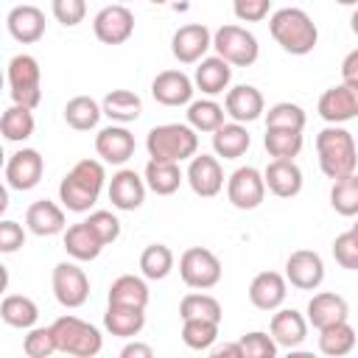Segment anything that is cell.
Returning <instances> with one entry per match:
<instances>
[{
	"instance_id": "6da1fadb",
	"label": "cell",
	"mask_w": 358,
	"mask_h": 358,
	"mask_svg": "<svg viewBox=\"0 0 358 358\" xmlns=\"http://www.w3.org/2000/svg\"><path fill=\"white\" fill-rule=\"evenodd\" d=\"M103 165L98 159H78L62 179L59 185V201L70 210V213H87L103 187Z\"/></svg>"
},
{
	"instance_id": "7a4b0ae2",
	"label": "cell",
	"mask_w": 358,
	"mask_h": 358,
	"mask_svg": "<svg viewBox=\"0 0 358 358\" xmlns=\"http://www.w3.org/2000/svg\"><path fill=\"white\" fill-rule=\"evenodd\" d=\"M274 42L291 56H308L319 42V28L302 8H280L268 20Z\"/></svg>"
},
{
	"instance_id": "3957f363",
	"label": "cell",
	"mask_w": 358,
	"mask_h": 358,
	"mask_svg": "<svg viewBox=\"0 0 358 358\" xmlns=\"http://www.w3.org/2000/svg\"><path fill=\"white\" fill-rule=\"evenodd\" d=\"M316 154H319V168L327 179H341L355 173L358 168V148L355 140L347 129L338 123H330L316 134Z\"/></svg>"
},
{
	"instance_id": "277c9868",
	"label": "cell",
	"mask_w": 358,
	"mask_h": 358,
	"mask_svg": "<svg viewBox=\"0 0 358 358\" xmlns=\"http://www.w3.org/2000/svg\"><path fill=\"white\" fill-rule=\"evenodd\" d=\"M145 148L151 159H168V162L193 159L199 151V134L190 123H162L148 131Z\"/></svg>"
},
{
	"instance_id": "5b68a950",
	"label": "cell",
	"mask_w": 358,
	"mask_h": 358,
	"mask_svg": "<svg viewBox=\"0 0 358 358\" xmlns=\"http://www.w3.org/2000/svg\"><path fill=\"white\" fill-rule=\"evenodd\" d=\"M53 336H56V344H59V352H67V355H76V358H92L101 352L103 347V338H101V330L78 316H59L53 324Z\"/></svg>"
},
{
	"instance_id": "8992f818",
	"label": "cell",
	"mask_w": 358,
	"mask_h": 358,
	"mask_svg": "<svg viewBox=\"0 0 358 358\" xmlns=\"http://www.w3.org/2000/svg\"><path fill=\"white\" fill-rule=\"evenodd\" d=\"M8 87H11V101L28 109H36L42 101V70L39 62L31 53H17L8 62Z\"/></svg>"
},
{
	"instance_id": "52a82bcc",
	"label": "cell",
	"mask_w": 358,
	"mask_h": 358,
	"mask_svg": "<svg viewBox=\"0 0 358 358\" xmlns=\"http://www.w3.org/2000/svg\"><path fill=\"white\" fill-rule=\"evenodd\" d=\"M213 48L221 59H227L232 67H252L260 56L257 36L241 25H221L213 34Z\"/></svg>"
},
{
	"instance_id": "ba28073f",
	"label": "cell",
	"mask_w": 358,
	"mask_h": 358,
	"mask_svg": "<svg viewBox=\"0 0 358 358\" xmlns=\"http://www.w3.org/2000/svg\"><path fill=\"white\" fill-rule=\"evenodd\" d=\"M179 277L187 288L207 291L221 280V260L204 246H190L179 257Z\"/></svg>"
},
{
	"instance_id": "9c48e42d",
	"label": "cell",
	"mask_w": 358,
	"mask_h": 358,
	"mask_svg": "<svg viewBox=\"0 0 358 358\" xmlns=\"http://www.w3.org/2000/svg\"><path fill=\"white\" fill-rule=\"evenodd\" d=\"M50 285H53V296L62 308H81L90 299V277L84 274V268H78L70 260L56 263Z\"/></svg>"
},
{
	"instance_id": "30bf717a",
	"label": "cell",
	"mask_w": 358,
	"mask_h": 358,
	"mask_svg": "<svg viewBox=\"0 0 358 358\" xmlns=\"http://www.w3.org/2000/svg\"><path fill=\"white\" fill-rule=\"evenodd\" d=\"M92 31L103 45H123L134 34V14L126 3L103 6L92 20Z\"/></svg>"
},
{
	"instance_id": "8fae6325",
	"label": "cell",
	"mask_w": 358,
	"mask_h": 358,
	"mask_svg": "<svg viewBox=\"0 0 358 358\" xmlns=\"http://www.w3.org/2000/svg\"><path fill=\"white\" fill-rule=\"evenodd\" d=\"M227 199L238 210H255L266 199V179L257 168L243 165L227 179Z\"/></svg>"
},
{
	"instance_id": "7c38bea8",
	"label": "cell",
	"mask_w": 358,
	"mask_h": 358,
	"mask_svg": "<svg viewBox=\"0 0 358 358\" xmlns=\"http://www.w3.org/2000/svg\"><path fill=\"white\" fill-rule=\"evenodd\" d=\"M45 173V159L36 148H20L6 162V185L11 190H31Z\"/></svg>"
},
{
	"instance_id": "4fadbf2b",
	"label": "cell",
	"mask_w": 358,
	"mask_h": 358,
	"mask_svg": "<svg viewBox=\"0 0 358 358\" xmlns=\"http://www.w3.org/2000/svg\"><path fill=\"white\" fill-rule=\"evenodd\" d=\"M210 48H213V34H210V28L201 25V22L182 25V28L171 36V53H173L176 62H182V64H196V62H201Z\"/></svg>"
},
{
	"instance_id": "5bb4252c",
	"label": "cell",
	"mask_w": 358,
	"mask_h": 358,
	"mask_svg": "<svg viewBox=\"0 0 358 358\" xmlns=\"http://www.w3.org/2000/svg\"><path fill=\"white\" fill-rule=\"evenodd\" d=\"M319 115L327 123H338V126L358 117V84L341 81L338 87L324 90L319 98Z\"/></svg>"
},
{
	"instance_id": "9a60e30c",
	"label": "cell",
	"mask_w": 358,
	"mask_h": 358,
	"mask_svg": "<svg viewBox=\"0 0 358 358\" xmlns=\"http://www.w3.org/2000/svg\"><path fill=\"white\" fill-rule=\"evenodd\" d=\"M190 190L201 199H213L221 193L224 187V171H221V162L218 157H210V154H196L187 165V173H185Z\"/></svg>"
},
{
	"instance_id": "2e32d148",
	"label": "cell",
	"mask_w": 358,
	"mask_h": 358,
	"mask_svg": "<svg viewBox=\"0 0 358 358\" xmlns=\"http://www.w3.org/2000/svg\"><path fill=\"white\" fill-rule=\"evenodd\" d=\"M285 280L299 291H313L324 280V263L310 249H296L285 260Z\"/></svg>"
},
{
	"instance_id": "e0dca14e",
	"label": "cell",
	"mask_w": 358,
	"mask_h": 358,
	"mask_svg": "<svg viewBox=\"0 0 358 358\" xmlns=\"http://www.w3.org/2000/svg\"><path fill=\"white\" fill-rule=\"evenodd\" d=\"M193 81L182 70H162L151 81V95L162 106H185L193 98Z\"/></svg>"
},
{
	"instance_id": "ac0fdd59",
	"label": "cell",
	"mask_w": 358,
	"mask_h": 358,
	"mask_svg": "<svg viewBox=\"0 0 358 358\" xmlns=\"http://www.w3.org/2000/svg\"><path fill=\"white\" fill-rule=\"evenodd\" d=\"M95 151L103 162L123 165L126 159L134 157V134L123 123L120 126H106L95 134Z\"/></svg>"
},
{
	"instance_id": "d6986e66",
	"label": "cell",
	"mask_w": 358,
	"mask_h": 358,
	"mask_svg": "<svg viewBox=\"0 0 358 358\" xmlns=\"http://www.w3.org/2000/svg\"><path fill=\"white\" fill-rule=\"evenodd\" d=\"M145 187L148 185H145V179H140L137 171L123 168L109 179V201H112V207L131 213L145 201Z\"/></svg>"
},
{
	"instance_id": "ffe728a7",
	"label": "cell",
	"mask_w": 358,
	"mask_h": 358,
	"mask_svg": "<svg viewBox=\"0 0 358 358\" xmlns=\"http://www.w3.org/2000/svg\"><path fill=\"white\" fill-rule=\"evenodd\" d=\"M224 109L232 120L238 123H252L257 120L263 112H266V101L260 95L257 87L252 84H238L232 90H227V98H224Z\"/></svg>"
},
{
	"instance_id": "44dd1931",
	"label": "cell",
	"mask_w": 358,
	"mask_h": 358,
	"mask_svg": "<svg viewBox=\"0 0 358 358\" xmlns=\"http://www.w3.org/2000/svg\"><path fill=\"white\" fill-rule=\"evenodd\" d=\"M288 294V280L277 271H260L249 282V302L257 310H277L285 302Z\"/></svg>"
},
{
	"instance_id": "7402d4cb",
	"label": "cell",
	"mask_w": 358,
	"mask_h": 358,
	"mask_svg": "<svg viewBox=\"0 0 358 358\" xmlns=\"http://www.w3.org/2000/svg\"><path fill=\"white\" fill-rule=\"evenodd\" d=\"M6 28L8 34L22 42V45H34L45 36V14L36 6H14L6 17Z\"/></svg>"
},
{
	"instance_id": "603a6c76",
	"label": "cell",
	"mask_w": 358,
	"mask_h": 358,
	"mask_svg": "<svg viewBox=\"0 0 358 358\" xmlns=\"http://www.w3.org/2000/svg\"><path fill=\"white\" fill-rule=\"evenodd\" d=\"M347 316H350L347 299L338 296V294H333V291L313 294L310 302H308V324H313L316 330H324L330 324L347 322Z\"/></svg>"
},
{
	"instance_id": "cb8c5ba5",
	"label": "cell",
	"mask_w": 358,
	"mask_h": 358,
	"mask_svg": "<svg viewBox=\"0 0 358 358\" xmlns=\"http://www.w3.org/2000/svg\"><path fill=\"white\" fill-rule=\"evenodd\" d=\"M268 333L274 336V341L280 347H288V350H296L305 338H308V316H302L299 310L294 308H282L271 316V324H268Z\"/></svg>"
},
{
	"instance_id": "d4e9b609",
	"label": "cell",
	"mask_w": 358,
	"mask_h": 358,
	"mask_svg": "<svg viewBox=\"0 0 358 358\" xmlns=\"http://www.w3.org/2000/svg\"><path fill=\"white\" fill-rule=\"evenodd\" d=\"M263 179L266 187L280 199H291L302 190V171L294 159H271L263 171Z\"/></svg>"
},
{
	"instance_id": "484cf974",
	"label": "cell",
	"mask_w": 358,
	"mask_h": 358,
	"mask_svg": "<svg viewBox=\"0 0 358 358\" xmlns=\"http://www.w3.org/2000/svg\"><path fill=\"white\" fill-rule=\"evenodd\" d=\"M25 227H28L34 235H39V238L59 235V232H64V227H67L64 210H62L56 201L39 199V201H34V204L25 210Z\"/></svg>"
},
{
	"instance_id": "4316f807",
	"label": "cell",
	"mask_w": 358,
	"mask_h": 358,
	"mask_svg": "<svg viewBox=\"0 0 358 358\" xmlns=\"http://www.w3.org/2000/svg\"><path fill=\"white\" fill-rule=\"evenodd\" d=\"M232 81V64L227 59H221L218 53L215 56H204L196 67V76H193V84L204 92V95H218L229 87Z\"/></svg>"
},
{
	"instance_id": "83f0119b",
	"label": "cell",
	"mask_w": 358,
	"mask_h": 358,
	"mask_svg": "<svg viewBox=\"0 0 358 358\" xmlns=\"http://www.w3.org/2000/svg\"><path fill=\"white\" fill-rule=\"evenodd\" d=\"M103 327L112 336L134 338L145 327V308H131V305H115V302H109V308L103 313Z\"/></svg>"
},
{
	"instance_id": "f1b7e54d",
	"label": "cell",
	"mask_w": 358,
	"mask_h": 358,
	"mask_svg": "<svg viewBox=\"0 0 358 358\" xmlns=\"http://www.w3.org/2000/svg\"><path fill=\"white\" fill-rule=\"evenodd\" d=\"M103 249V241L92 232V227L87 221H78L73 227L64 229V252L73 260H95Z\"/></svg>"
},
{
	"instance_id": "f546056e",
	"label": "cell",
	"mask_w": 358,
	"mask_h": 358,
	"mask_svg": "<svg viewBox=\"0 0 358 358\" xmlns=\"http://www.w3.org/2000/svg\"><path fill=\"white\" fill-rule=\"evenodd\" d=\"M249 143H252V137H249L246 126L238 123V120L221 123V126L213 131V148H215V154L224 157V159H238V157H243L246 148H249Z\"/></svg>"
},
{
	"instance_id": "4dcf8cb0",
	"label": "cell",
	"mask_w": 358,
	"mask_h": 358,
	"mask_svg": "<svg viewBox=\"0 0 358 358\" xmlns=\"http://www.w3.org/2000/svg\"><path fill=\"white\" fill-rule=\"evenodd\" d=\"M148 190H154L157 196H171L179 190L182 185V171H179V162H168V159H148L145 165V173H143Z\"/></svg>"
},
{
	"instance_id": "1f68e13d",
	"label": "cell",
	"mask_w": 358,
	"mask_h": 358,
	"mask_svg": "<svg viewBox=\"0 0 358 358\" xmlns=\"http://www.w3.org/2000/svg\"><path fill=\"white\" fill-rule=\"evenodd\" d=\"M101 109L115 123H134L140 117V112H143V101L131 90H112L101 101Z\"/></svg>"
},
{
	"instance_id": "d6a6232c",
	"label": "cell",
	"mask_w": 358,
	"mask_h": 358,
	"mask_svg": "<svg viewBox=\"0 0 358 358\" xmlns=\"http://www.w3.org/2000/svg\"><path fill=\"white\" fill-rule=\"evenodd\" d=\"M0 316L8 327H20V330H31L39 319V308L31 296H22V294H8L3 296L0 302Z\"/></svg>"
},
{
	"instance_id": "836d02e7",
	"label": "cell",
	"mask_w": 358,
	"mask_h": 358,
	"mask_svg": "<svg viewBox=\"0 0 358 358\" xmlns=\"http://www.w3.org/2000/svg\"><path fill=\"white\" fill-rule=\"evenodd\" d=\"M101 115H103L101 103L92 101L90 95H76V98H70V101L64 103V120H67V126L76 129V131H90V129H95L98 120H101Z\"/></svg>"
},
{
	"instance_id": "e575fe53",
	"label": "cell",
	"mask_w": 358,
	"mask_h": 358,
	"mask_svg": "<svg viewBox=\"0 0 358 358\" xmlns=\"http://www.w3.org/2000/svg\"><path fill=\"white\" fill-rule=\"evenodd\" d=\"M109 302L131 305V308H145L148 305V285H145V280L134 277V274H120L109 285Z\"/></svg>"
},
{
	"instance_id": "d590c367",
	"label": "cell",
	"mask_w": 358,
	"mask_h": 358,
	"mask_svg": "<svg viewBox=\"0 0 358 358\" xmlns=\"http://www.w3.org/2000/svg\"><path fill=\"white\" fill-rule=\"evenodd\" d=\"M0 134L8 140V143H22L34 134V109L28 106H20V103H11L3 117H0Z\"/></svg>"
},
{
	"instance_id": "8d00e7d4",
	"label": "cell",
	"mask_w": 358,
	"mask_h": 358,
	"mask_svg": "<svg viewBox=\"0 0 358 358\" xmlns=\"http://www.w3.org/2000/svg\"><path fill=\"white\" fill-rule=\"evenodd\" d=\"M355 347V330L350 322H338V324H330L324 330H319V350L330 358H341V355H350Z\"/></svg>"
},
{
	"instance_id": "74e56055",
	"label": "cell",
	"mask_w": 358,
	"mask_h": 358,
	"mask_svg": "<svg viewBox=\"0 0 358 358\" xmlns=\"http://www.w3.org/2000/svg\"><path fill=\"white\" fill-rule=\"evenodd\" d=\"M330 207H333L338 215H344V218L358 215V173L333 179V187H330Z\"/></svg>"
},
{
	"instance_id": "f35d334b",
	"label": "cell",
	"mask_w": 358,
	"mask_h": 358,
	"mask_svg": "<svg viewBox=\"0 0 358 358\" xmlns=\"http://www.w3.org/2000/svg\"><path fill=\"white\" fill-rule=\"evenodd\" d=\"M227 109L221 103H215L213 98H201V101H190L187 103V123L196 131H215L224 123Z\"/></svg>"
},
{
	"instance_id": "ab89813d",
	"label": "cell",
	"mask_w": 358,
	"mask_h": 358,
	"mask_svg": "<svg viewBox=\"0 0 358 358\" xmlns=\"http://www.w3.org/2000/svg\"><path fill=\"white\" fill-rule=\"evenodd\" d=\"M263 145H266L268 157H274V159H294L302 151V131H294V129H266Z\"/></svg>"
},
{
	"instance_id": "60d3db41",
	"label": "cell",
	"mask_w": 358,
	"mask_h": 358,
	"mask_svg": "<svg viewBox=\"0 0 358 358\" xmlns=\"http://www.w3.org/2000/svg\"><path fill=\"white\" fill-rule=\"evenodd\" d=\"M218 324L221 322H213V319H182V341L190 350L204 352V350H210L215 344Z\"/></svg>"
},
{
	"instance_id": "b9f144b4",
	"label": "cell",
	"mask_w": 358,
	"mask_h": 358,
	"mask_svg": "<svg viewBox=\"0 0 358 358\" xmlns=\"http://www.w3.org/2000/svg\"><path fill=\"white\" fill-rule=\"evenodd\" d=\"M173 268V252L165 243H151L140 255V271L145 280H165Z\"/></svg>"
},
{
	"instance_id": "7bdbcfd3",
	"label": "cell",
	"mask_w": 358,
	"mask_h": 358,
	"mask_svg": "<svg viewBox=\"0 0 358 358\" xmlns=\"http://www.w3.org/2000/svg\"><path fill=\"white\" fill-rule=\"evenodd\" d=\"M221 302L210 294H187L179 302V316L182 319H213L221 322Z\"/></svg>"
},
{
	"instance_id": "ee69618b",
	"label": "cell",
	"mask_w": 358,
	"mask_h": 358,
	"mask_svg": "<svg viewBox=\"0 0 358 358\" xmlns=\"http://www.w3.org/2000/svg\"><path fill=\"white\" fill-rule=\"evenodd\" d=\"M266 129H305V109L291 101H280L266 112Z\"/></svg>"
},
{
	"instance_id": "f6af8a7d",
	"label": "cell",
	"mask_w": 358,
	"mask_h": 358,
	"mask_svg": "<svg viewBox=\"0 0 358 358\" xmlns=\"http://www.w3.org/2000/svg\"><path fill=\"white\" fill-rule=\"evenodd\" d=\"M22 352L28 358H48V355L59 352L53 327H31L28 336L22 338Z\"/></svg>"
},
{
	"instance_id": "bcb514c9",
	"label": "cell",
	"mask_w": 358,
	"mask_h": 358,
	"mask_svg": "<svg viewBox=\"0 0 358 358\" xmlns=\"http://www.w3.org/2000/svg\"><path fill=\"white\" fill-rule=\"evenodd\" d=\"M238 341L243 347V358H274L277 355V347H280L274 341V336H268L263 330H252V333L241 336Z\"/></svg>"
},
{
	"instance_id": "7dc6e473",
	"label": "cell",
	"mask_w": 358,
	"mask_h": 358,
	"mask_svg": "<svg viewBox=\"0 0 358 358\" xmlns=\"http://www.w3.org/2000/svg\"><path fill=\"white\" fill-rule=\"evenodd\" d=\"M333 257L341 268L358 271V232L355 229H347L333 241Z\"/></svg>"
},
{
	"instance_id": "c3c4849f",
	"label": "cell",
	"mask_w": 358,
	"mask_h": 358,
	"mask_svg": "<svg viewBox=\"0 0 358 358\" xmlns=\"http://www.w3.org/2000/svg\"><path fill=\"white\" fill-rule=\"evenodd\" d=\"M87 224H90L92 232L103 241V246H109V243H115V241L120 238V221H117L109 210H95V213H90Z\"/></svg>"
},
{
	"instance_id": "681fc988",
	"label": "cell",
	"mask_w": 358,
	"mask_h": 358,
	"mask_svg": "<svg viewBox=\"0 0 358 358\" xmlns=\"http://www.w3.org/2000/svg\"><path fill=\"white\" fill-rule=\"evenodd\" d=\"M50 11H53L56 22L73 28V25L84 22V17H87V0H53L50 3Z\"/></svg>"
},
{
	"instance_id": "f907efd6",
	"label": "cell",
	"mask_w": 358,
	"mask_h": 358,
	"mask_svg": "<svg viewBox=\"0 0 358 358\" xmlns=\"http://www.w3.org/2000/svg\"><path fill=\"white\" fill-rule=\"evenodd\" d=\"M271 0H232V11L241 22H260L268 17Z\"/></svg>"
},
{
	"instance_id": "816d5d0a",
	"label": "cell",
	"mask_w": 358,
	"mask_h": 358,
	"mask_svg": "<svg viewBox=\"0 0 358 358\" xmlns=\"http://www.w3.org/2000/svg\"><path fill=\"white\" fill-rule=\"evenodd\" d=\"M22 243H25V229H22L17 221L6 218V221L0 224V252H3V255H11V252H17Z\"/></svg>"
},
{
	"instance_id": "f5cc1de1",
	"label": "cell",
	"mask_w": 358,
	"mask_h": 358,
	"mask_svg": "<svg viewBox=\"0 0 358 358\" xmlns=\"http://www.w3.org/2000/svg\"><path fill=\"white\" fill-rule=\"evenodd\" d=\"M341 81L358 84V48L344 56V62H341Z\"/></svg>"
},
{
	"instance_id": "db71d44e",
	"label": "cell",
	"mask_w": 358,
	"mask_h": 358,
	"mask_svg": "<svg viewBox=\"0 0 358 358\" xmlns=\"http://www.w3.org/2000/svg\"><path fill=\"white\" fill-rule=\"evenodd\" d=\"M207 352H210L213 358H243V347H241V341L218 344V347H210Z\"/></svg>"
},
{
	"instance_id": "11a10c76",
	"label": "cell",
	"mask_w": 358,
	"mask_h": 358,
	"mask_svg": "<svg viewBox=\"0 0 358 358\" xmlns=\"http://www.w3.org/2000/svg\"><path fill=\"white\" fill-rule=\"evenodd\" d=\"M151 355H154V350H151L148 344H140V341L126 344V347L120 350V358H151Z\"/></svg>"
},
{
	"instance_id": "9f6ffc18",
	"label": "cell",
	"mask_w": 358,
	"mask_h": 358,
	"mask_svg": "<svg viewBox=\"0 0 358 358\" xmlns=\"http://www.w3.org/2000/svg\"><path fill=\"white\" fill-rule=\"evenodd\" d=\"M350 28H352V34L358 36V8L352 11V17H350Z\"/></svg>"
},
{
	"instance_id": "6f0895ef",
	"label": "cell",
	"mask_w": 358,
	"mask_h": 358,
	"mask_svg": "<svg viewBox=\"0 0 358 358\" xmlns=\"http://www.w3.org/2000/svg\"><path fill=\"white\" fill-rule=\"evenodd\" d=\"M338 6H358V0H336Z\"/></svg>"
},
{
	"instance_id": "680465c9",
	"label": "cell",
	"mask_w": 358,
	"mask_h": 358,
	"mask_svg": "<svg viewBox=\"0 0 358 358\" xmlns=\"http://www.w3.org/2000/svg\"><path fill=\"white\" fill-rule=\"evenodd\" d=\"M151 3H154V6H162V3H168V0H151Z\"/></svg>"
},
{
	"instance_id": "91938a15",
	"label": "cell",
	"mask_w": 358,
	"mask_h": 358,
	"mask_svg": "<svg viewBox=\"0 0 358 358\" xmlns=\"http://www.w3.org/2000/svg\"><path fill=\"white\" fill-rule=\"evenodd\" d=\"M352 229H355V232H358V221H355V224H352Z\"/></svg>"
},
{
	"instance_id": "94428289",
	"label": "cell",
	"mask_w": 358,
	"mask_h": 358,
	"mask_svg": "<svg viewBox=\"0 0 358 358\" xmlns=\"http://www.w3.org/2000/svg\"><path fill=\"white\" fill-rule=\"evenodd\" d=\"M120 3H129V0H120Z\"/></svg>"
}]
</instances>
